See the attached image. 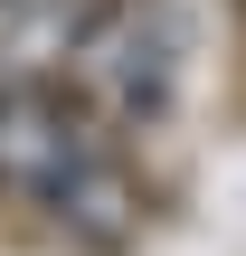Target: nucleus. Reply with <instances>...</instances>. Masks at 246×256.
I'll return each instance as SVG.
<instances>
[{
	"mask_svg": "<svg viewBox=\"0 0 246 256\" xmlns=\"http://www.w3.org/2000/svg\"><path fill=\"white\" fill-rule=\"evenodd\" d=\"M0 200L38 209L95 247H114L133 228V180L114 171L85 104H66L57 86H0Z\"/></svg>",
	"mask_w": 246,
	"mask_h": 256,
	"instance_id": "nucleus-1",
	"label": "nucleus"
},
{
	"mask_svg": "<svg viewBox=\"0 0 246 256\" xmlns=\"http://www.w3.org/2000/svg\"><path fill=\"white\" fill-rule=\"evenodd\" d=\"M76 66H85V86H95L114 114H142V124H152V114H171L180 66H190L180 0H114V10L85 28Z\"/></svg>",
	"mask_w": 246,
	"mask_h": 256,
	"instance_id": "nucleus-2",
	"label": "nucleus"
}]
</instances>
